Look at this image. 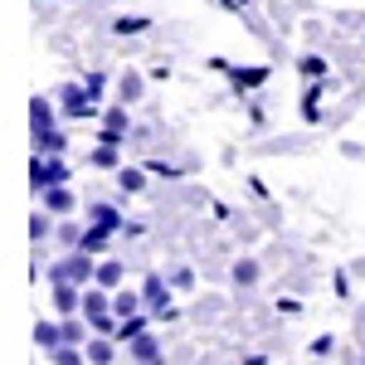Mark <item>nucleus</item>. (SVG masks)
<instances>
[{
  "label": "nucleus",
  "mask_w": 365,
  "mask_h": 365,
  "mask_svg": "<svg viewBox=\"0 0 365 365\" xmlns=\"http://www.w3.org/2000/svg\"><path fill=\"white\" fill-rule=\"evenodd\" d=\"M34 341H39V346H54V341H58V331L49 327V322H39V327H34Z\"/></svg>",
  "instance_id": "obj_1"
},
{
  "label": "nucleus",
  "mask_w": 365,
  "mask_h": 365,
  "mask_svg": "<svg viewBox=\"0 0 365 365\" xmlns=\"http://www.w3.org/2000/svg\"><path fill=\"white\" fill-rule=\"evenodd\" d=\"M122 185L127 190H141V170H122Z\"/></svg>",
  "instance_id": "obj_2"
},
{
  "label": "nucleus",
  "mask_w": 365,
  "mask_h": 365,
  "mask_svg": "<svg viewBox=\"0 0 365 365\" xmlns=\"http://www.w3.org/2000/svg\"><path fill=\"white\" fill-rule=\"evenodd\" d=\"M54 302H58V312H73V292H68V287H58Z\"/></svg>",
  "instance_id": "obj_3"
}]
</instances>
